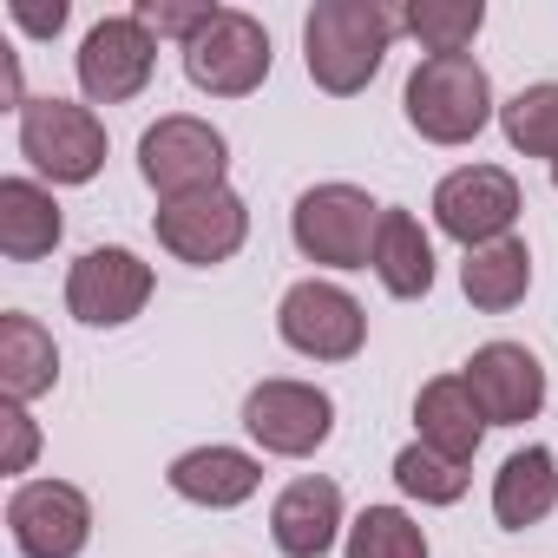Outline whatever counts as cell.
Wrapping results in <instances>:
<instances>
[{
  "instance_id": "obj_1",
  "label": "cell",
  "mask_w": 558,
  "mask_h": 558,
  "mask_svg": "<svg viewBox=\"0 0 558 558\" xmlns=\"http://www.w3.org/2000/svg\"><path fill=\"white\" fill-rule=\"evenodd\" d=\"M395 34H401V14L381 8V0H316L303 21V66L329 99H355L381 73Z\"/></svg>"
},
{
  "instance_id": "obj_2",
  "label": "cell",
  "mask_w": 558,
  "mask_h": 558,
  "mask_svg": "<svg viewBox=\"0 0 558 558\" xmlns=\"http://www.w3.org/2000/svg\"><path fill=\"white\" fill-rule=\"evenodd\" d=\"M401 112L427 145H473L493 125L499 99H493V80H486V66L473 53H427L408 73Z\"/></svg>"
},
{
  "instance_id": "obj_3",
  "label": "cell",
  "mask_w": 558,
  "mask_h": 558,
  "mask_svg": "<svg viewBox=\"0 0 558 558\" xmlns=\"http://www.w3.org/2000/svg\"><path fill=\"white\" fill-rule=\"evenodd\" d=\"M381 210H388V204H375L362 184L329 178V184H310V191L296 197L290 236H296V250H303L316 269H368Z\"/></svg>"
},
{
  "instance_id": "obj_4",
  "label": "cell",
  "mask_w": 558,
  "mask_h": 558,
  "mask_svg": "<svg viewBox=\"0 0 558 558\" xmlns=\"http://www.w3.org/2000/svg\"><path fill=\"white\" fill-rule=\"evenodd\" d=\"M138 178L158 191V204L217 191V184L230 178V138H223L210 119L165 112V119L145 125V138H138Z\"/></svg>"
},
{
  "instance_id": "obj_5",
  "label": "cell",
  "mask_w": 558,
  "mask_h": 558,
  "mask_svg": "<svg viewBox=\"0 0 558 558\" xmlns=\"http://www.w3.org/2000/svg\"><path fill=\"white\" fill-rule=\"evenodd\" d=\"M21 158L34 165L40 184H93L106 171V125L80 99H27Z\"/></svg>"
},
{
  "instance_id": "obj_6",
  "label": "cell",
  "mask_w": 558,
  "mask_h": 558,
  "mask_svg": "<svg viewBox=\"0 0 558 558\" xmlns=\"http://www.w3.org/2000/svg\"><path fill=\"white\" fill-rule=\"evenodd\" d=\"M276 336L303 362H355L368 349V310L329 276H303L276 303Z\"/></svg>"
},
{
  "instance_id": "obj_7",
  "label": "cell",
  "mask_w": 558,
  "mask_h": 558,
  "mask_svg": "<svg viewBox=\"0 0 558 558\" xmlns=\"http://www.w3.org/2000/svg\"><path fill=\"white\" fill-rule=\"evenodd\" d=\"M243 434H250L263 453H276V460H310V453H323L329 434H336V401H329V388H316V381L269 375V381H256V388L243 395Z\"/></svg>"
},
{
  "instance_id": "obj_8",
  "label": "cell",
  "mask_w": 558,
  "mask_h": 558,
  "mask_svg": "<svg viewBox=\"0 0 558 558\" xmlns=\"http://www.w3.org/2000/svg\"><path fill=\"white\" fill-rule=\"evenodd\" d=\"M269 27L243 8H217L210 27L184 47V80L210 99H250L269 80Z\"/></svg>"
},
{
  "instance_id": "obj_9",
  "label": "cell",
  "mask_w": 558,
  "mask_h": 558,
  "mask_svg": "<svg viewBox=\"0 0 558 558\" xmlns=\"http://www.w3.org/2000/svg\"><path fill=\"white\" fill-rule=\"evenodd\" d=\"M158 290V276L138 250L125 243H93L73 269H66V316H80L86 329H125L145 316Z\"/></svg>"
},
{
  "instance_id": "obj_10",
  "label": "cell",
  "mask_w": 558,
  "mask_h": 558,
  "mask_svg": "<svg viewBox=\"0 0 558 558\" xmlns=\"http://www.w3.org/2000/svg\"><path fill=\"white\" fill-rule=\"evenodd\" d=\"M519 178L506 165H460L434 184V230L453 236L460 250H480V243H499L512 236L519 223Z\"/></svg>"
},
{
  "instance_id": "obj_11",
  "label": "cell",
  "mask_w": 558,
  "mask_h": 558,
  "mask_svg": "<svg viewBox=\"0 0 558 558\" xmlns=\"http://www.w3.org/2000/svg\"><path fill=\"white\" fill-rule=\"evenodd\" d=\"M151 230H158V250H171L178 263H191V269H217V263H230V256L250 243V204H243L230 184H217V191H197V197H171V204H158Z\"/></svg>"
},
{
  "instance_id": "obj_12",
  "label": "cell",
  "mask_w": 558,
  "mask_h": 558,
  "mask_svg": "<svg viewBox=\"0 0 558 558\" xmlns=\"http://www.w3.org/2000/svg\"><path fill=\"white\" fill-rule=\"evenodd\" d=\"M8 538L21 558H80L93 545V499L73 480H21L8 493Z\"/></svg>"
},
{
  "instance_id": "obj_13",
  "label": "cell",
  "mask_w": 558,
  "mask_h": 558,
  "mask_svg": "<svg viewBox=\"0 0 558 558\" xmlns=\"http://www.w3.org/2000/svg\"><path fill=\"white\" fill-rule=\"evenodd\" d=\"M73 73H80V93L86 106H125L151 86L158 73V40L132 21V14H106L86 27L80 53H73Z\"/></svg>"
},
{
  "instance_id": "obj_14",
  "label": "cell",
  "mask_w": 558,
  "mask_h": 558,
  "mask_svg": "<svg viewBox=\"0 0 558 558\" xmlns=\"http://www.w3.org/2000/svg\"><path fill=\"white\" fill-rule=\"evenodd\" d=\"M466 388L486 414V427H525L545 408V368L525 342H486L466 355Z\"/></svg>"
},
{
  "instance_id": "obj_15",
  "label": "cell",
  "mask_w": 558,
  "mask_h": 558,
  "mask_svg": "<svg viewBox=\"0 0 558 558\" xmlns=\"http://www.w3.org/2000/svg\"><path fill=\"white\" fill-rule=\"evenodd\" d=\"M269 538L283 558H329L336 538H349V512H342V486L329 473H303L276 493L269 506Z\"/></svg>"
},
{
  "instance_id": "obj_16",
  "label": "cell",
  "mask_w": 558,
  "mask_h": 558,
  "mask_svg": "<svg viewBox=\"0 0 558 558\" xmlns=\"http://www.w3.org/2000/svg\"><path fill=\"white\" fill-rule=\"evenodd\" d=\"M165 486L184 499V506H204V512H236V506H250L256 499V486H263V460L256 453H243V447H191V453H178L171 466H165Z\"/></svg>"
},
{
  "instance_id": "obj_17",
  "label": "cell",
  "mask_w": 558,
  "mask_h": 558,
  "mask_svg": "<svg viewBox=\"0 0 558 558\" xmlns=\"http://www.w3.org/2000/svg\"><path fill=\"white\" fill-rule=\"evenodd\" d=\"M368 269H375V283H381L395 303H421V296L434 290L440 263H434V236L421 230L414 210H401V204L381 210V230H375V256H368Z\"/></svg>"
},
{
  "instance_id": "obj_18",
  "label": "cell",
  "mask_w": 558,
  "mask_h": 558,
  "mask_svg": "<svg viewBox=\"0 0 558 558\" xmlns=\"http://www.w3.org/2000/svg\"><path fill=\"white\" fill-rule=\"evenodd\" d=\"M414 434H421V447H434V453L473 466V453H480V440H486V414H480L466 375H434V381L414 395Z\"/></svg>"
},
{
  "instance_id": "obj_19",
  "label": "cell",
  "mask_w": 558,
  "mask_h": 558,
  "mask_svg": "<svg viewBox=\"0 0 558 558\" xmlns=\"http://www.w3.org/2000/svg\"><path fill=\"white\" fill-rule=\"evenodd\" d=\"M66 236L60 197L40 178H0V256L8 263H40Z\"/></svg>"
},
{
  "instance_id": "obj_20",
  "label": "cell",
  "mask_w": 558,
  "mask_h": 558,
  "mask_svg": "<svg viewBox=\"0 0 558 558\" xmlns=\"http://www.w3.org/2000/svg\"><path fill=\"white\" fill-rule=\"evenodd\" d=\"M53 381H60V349L47 323L27 310H8L0 316V395L14 408H34L40 395H53Z\"/></svg>"
},
{
  "instance_id": "obj_21",
  "label": "cell",
  "mask_w": 558,
  "mask_h": 558,
  "mask_svg": "<svg viewBox=\"0 0 558 558\" xmlns=\"http://www.w3.org/2000/svg\"><path fill=\"white\" fill-rule=\"evenodd\" d=\"M551 506H558V460H551V447L506 453L499 473H493V519L506 532H525V525H545Z\"/></svg>"
},
{
  "instance_id": "obj_22",
  "label": "cell",
  "mask_w": 558,
  "mask_h": 558,
  "mask_svg": "<svg viewBox=\"0 0 558 558\" xmlns=\"http://www.w3.org/2000/svg\"><path fill=\"white\" fill-rule=\"evenodd\" d=\"M460 290H466V303H473L480 316L519 310L525 290H532V250H525V236H499V243L466 250V263H460Z\"/></svg>"
},
{
  "instance_id": "obj_23",
  "label": "cell",
  "mask_w": 558,
  "mask_h": 558,
  "mask_svg": "<svg viewBox=\"0 0 558 558\" xmlns=\"http://www.w3.org/2000/svg\"><path fill=\"white\" fill-rule=\"evenodd\" d=\"M499 132H506V145H512V151L558 165V80L519 86V93L499 106Z\"/></svg>"
},
{
  "instance_id": "obj_24",
  "label": "cell",
  "mask_w": 558,
  "mask_h": 558,
  "mask_svg": "<svg viewBox=\"0 0 558 558\" xmlns=\"http://www.w3.org/2000/svg\"><path fill=\"white\" fill-rule=\"evenodd\" d=\"M342 545H349V558H434L421 519L401 512V506H362L349 519V538Z\"/></svg>"
},
{
  "instance_id": "obj_25",
  "label": "cell",
  "mask_w": 558,
  "mask_h": 558,
  "mask_svg": "<svg viewBox=\"0 0 558 558\" xmlns=\"http://www.w3.org/2000/svg\"><path fill=\"white\" fill-rule=\"evenodd\" d=\"M486 27L480 0H408L401 8V34H414L427 53H466Z\"/></svg>"
},
{
  "instance_id": "obj_26",
  "label": "cell",
  "mask_w": 558,
  "mask_h": 558,
  "mask_svg": "<svg viewBox=\"0 0 558 558\" xmlns=\"http://www.w3.org/2000/svg\"><path fill=\"white\" fill-rule=\"evenodd\" d=\"M395 486H401L414 506H460L466 486H473V466H460V460H447V453L408 440V447L395 453Z\"/></svg>"
},
{
  "instance_id": "obj_27",
  "label": "cell",
  "mask_w": 558,
  "mask_h": 558,
  "mask_svg": "<svg viewBox=\"0 0 558 558\" xmlns=\"http://www.w3.org/2000/svg\"><path fill=\"white\" fill-rule=\"evenodd\" d=\"M210 0H138L132 8V21L151 34V40H178V47H191L204 27H210Z\"/></svg>"
},
{
  "instance_id": "obj_28",
  "label": "cell",
  "mask_w": 558,
  "mask_h": 558,
  "mask_svg": "<svg viewBox=\"0 0 558 558\" xmlns=\"http://www.w3.org/2000/svg\"><path fill=\"white\" fill-rule=\"evenodd\" d=\"M34 453H40V427L27 408L8 401V473H34Z\"/></svg>"
},
{
  "instance_id": "obj_29",
  "label": "cell",
  "mask_w": 558,
  "mask_h": 558,
  "mask_svg": "<svg viewBox=\"0 0 558 558\" xmlns=\"http://www.w3.org/2000/svg\"><path fill=\"white\" fill-rule=\"evenodd\" d=\"M8 21L34 40H53L66 27V0H53V8H40V0H8Z\"/></svg>"
},
{
  "instance_id": "obj_30",
  "label": "cell",
  "mask_w": 558,
  "mask_h": 558,
  "mask_svg": "<svg viewBox=\"0 0 558 558\" xmlns=\"http://www.w3.org/2000/svg\"><path fill=\"white\" fill-rule=\"evenodd\" d=\"M551 184H558V165H551Z\"/></svg>"
}]
</instances>
